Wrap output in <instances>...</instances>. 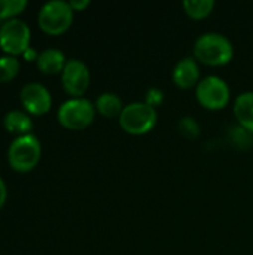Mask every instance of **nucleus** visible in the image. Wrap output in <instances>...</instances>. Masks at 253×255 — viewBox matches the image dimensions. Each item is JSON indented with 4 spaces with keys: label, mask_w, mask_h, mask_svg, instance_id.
I'll return each instance as SVG.
<instances>
[{
    "label": "nucleus",
    "mask_w": 253,
    "mask_h": 255,
    "mask_svg": "<svg viewBox=\"0 0 253 255\" xmlns=\"http://www.w3.org/2000/svg\"><path fill=\"white\" fill-rule=\"evenodd\" d=\"M234 57L231 40L216 31H207L194 42V58L206 66H224Z\"/></svg>",
    "instance_id": "1"
},
{
    "label": "nucleus",
    "mask_w": 253,
    "mask_h": 255,
    "mask_svg": "<svg viewBox=\"0 0 253 255\" xmlns=\"http://www.w3.org/2000/svg\"><path fill=\"white\" fill-rule=\"evenodd\" d=\"M157 109L146 102H133L124 106L119 115V126L133 136H140L154 128L157 124Z\"/></svg>",
    "instance_id": "2"
},
{
    "label": "nucleus",
    "mask_w": 253,
    "mask_h": 255,
    "mask_svg": "<svg viewBox=\"0 0 253 255\" xmlns=\"http://www.w3.org/2000/svg\"><path fill=\"white\" fill-rule=\"evenodd\" d=\"M40 154L42 148L39 139L33 134H24L18 136L10 143L7 151V160L13 170L24 173L33 170L37 166Z\"/></svg>",
    "instance_id": "3"
},
{
    "label": "nucleus",
    "mask_w": 253,
    "mask_h": 255,
    "mask_svg": "<svg viewBox=\"0 0 253 255\" xmlns=\"http://www.w3.org/2000/svg\"><path fill=\"white\" fill-rule=\"evenodd\" d=\"M58 121L69 130H84L94 121L95 105L85 97H72L58 108Z\"/></svg>",
    "instance_id": "4"
},
{
    "label": "nucleus",
    "mask_w": 253,
    "mask_h": 255,
    "mask_svg": "<svg viewBox=\"0 0 253 255\" xmlns=\"http://www.w3.org/2000/svg\"><path fill=\"white\" fill-rule=\"evenodd\" d=\"M39 27L52 36L64 33L73 22V9L69 1L64 0H51L46 1L37 15Z\"/></svg>",
    "instance_id": "5"
},
{
    "label": "nucleus",
    "mask_w": 253,
    "mask_h": 255,
    "mask_svg": "<svg viewBox=\"0 0 253 255\" xmlns=\"http://www.w3.org/2000/svg\"><path fill=\"white\" fill-rule=\"evenodd\" d=\"M195 96L204 108L218 111L228 105L231 91L228 84L222 78L216 75H209L197 84Z\"/></svg>",
    "instance_id": "6"
},
{
    "label": "nucleus",
    "mask_w": 253,
    "mask_h": 255,
    "mask_svg": "<svg viewBox=\"0 0 253 255\" xmlns=\"http://www.w3.org/2000/svg\"><path fill=\"white\" fill-rule=\"evenodd\" d=\"M30 28L22 19H9L0 27V48L12 57L24 54L30 48Z\"/></svg>",
    "instance_id": "7"
},
{
    "label": "nucleus",
    "mask_w": 253,
    "mask_h": 255,
    "mask_svg": "<svg viewBox=\"0 0 253 255\" xmlns=\"http://www.w3.org/2000/svg\"><path fill=\"white\" fill-rule=\"evenodd\" d=\"M91 73L88 66L76 58L67 60L61 72V84L67 94L73 97H81L89 87Z\"/></svg>",
    "instance_id": "8"
},
{
    "label": "nucleus",
    "mask_w": 253,
    "mask_h": 255,
    "mask_svg": "<svg viewBox=\"0 0 253 255\" xmlns=\"http://www.w3.org/2000/svg\"><path fill=\"white\" fill-rule=\"evenodd\" d=\"M19 99L22 106L33 115L46 114L51 109L52 99L48 88L39 82H28L21 88Z\"/></svg>",
    "instance_id": "9"
},
{
    "label": "nucleus",
    "mask_w": 253,
    "mask_h": 255,
    "mask_svg": "<svg viewBox=\"0 0 253 255\" xmlns=\"http://www.w3.org/2000/svg\"><path fill=\"white\" fill-rule=\"evenodd\" d=\"M200 66L194 57H185L179 60L173 69V82L183 90L197 87L200 82Z\"/></svg>",
    "instance_id": "10"
},
{
    "label": "nucleus",
    "mask_w": 253,
    "mask_h": 255,
    "mask_svg": "<svg viewBox=\"0 0 253 255\" xmlns=\"http://www.w3.org/2000/svg\"><path fill=\"white\" fill-rule=\"evenodd\" d=\"M234 115L242 128L253 134V91H245L234 102Z\"/></svg>",
    "instance_id": "11"
},
{
    "label": "nucleus",
    "mask_w": 253,
    "mask_h": 255,
    "mask_svg": "<svg viewBox=\"0 0 253 255\" xmlns=\"http://www.w3.org/2000/svg\"><path fill=\"white\" fill-rule=\"evenodd\" d=\"M36 61H37L39 70L45 75H55V73L63 72L66 63H67L64 54L55 48H48V49L42 51Z\"/></svg>",
    "instance_id": "12"
},
{
    "label": "nucleus",
    "mask_w": 253,
    "mask_h": 255,
    "mask_svg": "<svg viewBox=\"0 0 253 255\" xmlns=\"http://www.w3.org/2000/svg\"><path fill=\"white\" fill-rule=\"evenodd\" d=\"M3 124H4V127H6L7 131L15 133L18 136L30 134L31 128H33V121L28 117V114H25L22 111H18V109L9 111L4 115Z\"/></svg>",
    "instance_id": "13"
},
{
    "label": "nucleus",
    "mask_w": 253,
    "mask_h": 255,
    "mask_svg": "<svg viewBox=\"0 0 253 255\" xmlns=\"http://www.w3.org/2000/svg\"><path fill=\"white\" fill-rule=\"evenodd\" d=\"M124 106L125 105L122 103L121 97L116 93H110V91L101 93L95 100V111H98L103 117L107 118H115V117L119 118Z\"/></svg>",
    "instance_id": "14"
},
{
    "label": "nucleus",
    "mask_w": 253,
    "mask_h": 255,
    "mask_svg": "<svg viewBox=\"0 0 253 255\" xmlns=\"http://www.w3.org/2000/svg\"><path fill=\"white\" fill-rule=\"evenodd\" d=\"M215 7L213 0H185L183 9L192 19H203L212 13Z\"/></svg>",
    "instance_id": "15"
},
{
    "label": "nucleus",
    "mask_w": 253,
    "mask_h": 255,
    "mask_svg": "<svg viewBox=\"0 0 253 255\" xmlns=\"http://www.w3.org/2000/svg\"><path fill=\"white\" fill-rule=\"evenodd\" d=\"M19 61L16 57L3 55L0 57V82H7L13 79L19 72Z\"/></svg>",
    "instance_id": "16"
},
{
    "label": "nucleus",
    "mask_w": 253,
    "mask_h": 255,
    "mask_svg": "<svg viewBox=\"0 0 253 255\" xmlns=\"http://www.w3.org/2000/svg\"><path fill=\"white\" fill-rule=\"evenodd\" d=\"M27 7V0H0V19H13Z\"/></svg>",
    "instance_id": "17"
},
{
    "label": "nucleus",
    "mask_w": 253,
    "mask_h": 255,
    "mask_svg": "<svg viewBox=\"0 0 253 255\" xmlns=\"http://www.w3.org/2000/svg\"><path fill=\"white\" fill-rule=\"evenodd\" d=\"M179 131L186 139H197L200 136V124L194 117H183L179 121Z\"/></svg>",
    "instance_id": "18"
},
{
    "label": "nucleus",
    "mask_w": 253,
    "mask_h": 255,
    "mask_svg": "<svg viewBox=\"0 0 253 255\" xmlns=\"http://www.w3.org/2000/svg\"><path fill=\"white\" fill-rule=\"evenodd\" d=\"M163 99H164V93H163L160 88L154 87V88H149V90H148L146 97H145V102H146L148 105H151L152 108L157 109V106L161 105Z\"/></svg>",
    "instance_id": "19"
},
{
    "label": "nucleus",
    "mask_w": 253,
    "mask_h": 255,
    "mask_svg": "<svg viewBox=\"0 0 253 255\" xmlns=\"http://www.w3.org/2000/svg\"><path fill=\"white\" fill-rule=\"evenodd\" d=\"M69 4H70V7L75 12V10H84V9H86L91 4V1L89 0H72V1H69Z\"/></svg>",
    "instance_id": "20"
},
{
    "label": "nucleus",
    "mask_w": 253,
    "mask_h": 255,
    "mask_svg": "<svg viewBox=\"0 0 253 255\" xmlns=\"http://www.w3.org/2000/svg\"><path fill=\"white\" fill-rule=\"evenodd\" d=\"M6 197H7V190H6V185H4L3 179L0 178V208L4 205V202H6Z\"/></svg>",
    "instance_id": "21"
},
{
    "label": "nucleus",
    "mask_w": 253,
    "mask_h": 255,
    "mask_svg": "<svg viewBox=\"0 0 253 255\" xmlns=\"http://www.w3.org/2000/svg\"><path fill=\"white\" fill-rule=\"evenodd\" d=\"M24 57L27 58V60H37V57H39V54H36L31 48H28L25 52H24Z\"/></svg>",
    "instance_id": "22"
}]
</instances>
